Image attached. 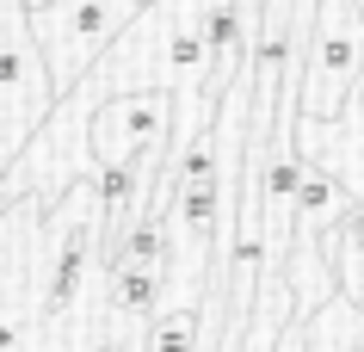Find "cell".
I'll use <instances>...</instances> for the list:
<instances>
[{
	"label": "cell",
	"mask_w": 364,
	"mask_h": 352,
	"mask_svg": "<svg viewBox=\"0 0 364 352\" xmlns=\"http://www.w3.org/2000/svg\"><path fill=\"white\" fill-rule=\"evenodd\" d=\"M149 0H50V6H31L25 13V31L43 56V75H50V93H75L80 80L93 75V62L117 43V31L142 13Z\"/></svg>",
	"instance_id": "cell-1"
},
{
	"label": "cell",
	"mask_w": 364,
	"mask_h": 352,
	"mask_svg": "<svg viewBox=\"0 0 364 352\" xmlns=\"http://www.w3.org/2000/svg\"><path fill=\"white\" fill-rule=\"evenodd\" d=\"M358 105H364V80H358Z\"/></svg>",
	"instance_id": "cell-12"
},
{
	"label": "cell",
	"mask_w": 364,
	"mask_h": 352,
	"mask_svg": "<svg viewBox=\"0 0 364 352\" xmlns=\"http://www.w3.org/2000/svg\"><path fill=\"white\" fill-rule=\"evenodd\" d=\"M161 266H117L112 278H105V309L112 315H149L161 309Z\"/></svg>",
	"instance_id": "cell-6"
},
{
	"label": "cell",
	"mask_w": 364,
	"mask_h": 352,
	"mask_svg": "<svg viewBox=\"0 0 364 352\" xmlns=\"http://www.w3.org/2000/svg\"><path fill=\"white\" fill-rule=\"evenodd\" d=\"M0 210H6V192H0Z\"/></svg>",
	"instance_id": "cell-13"
},
{
	"label": "cell",
	"mask_w": 364,
	"mask_h": 352,
	"mask_svg": "<svg viewBox=\"0 0 364 352\" xmlns=\"http://www.w3.org/2000/svg\"><path fill=\"white\" fill-rule=\"evenodd\" d=\"M198 340H204V303H186V309H167L149 321L142 352H192Z\"/></svg>",
	"instance_id": "cell-7"
},
{
	"label": "cell",
	"mask_w": 364,
	"mask_h": 352,
	"mask_svg": "<svg viewBox=\"0 0 364 352\" xmlns=\"http://www.w3.org/2000/svg\"><path fill=\"white\" fill-rule=\"evenodd\" d=\"M19 340H25V321L13 309H0V352H19Z\"/></svg>",
	"instance_id": "cell-9"
},
{
	"label": "cell",
	"mask_w": 364,
	"mask_h": 352,
	"mask_svg": "<svg viewBox=\"0 0 364 352\" xmlns=\"http://www.w3.org/2000/svg\"><path fill=\"white\" fill-rule=\"evenodd\" d=\"M19 6H50V0H19Z\"/></svg>",
	"instance_id": "cell-11"
},
{
	"label": "cell",
	"mask_w": 364,
	"mask_h": 352,
	"mask_svg": "<svg viewBox=\"0 0 364 352\" xmlns=\"http://www.w3.org/2000/svg\"><path fill=\"white\" fill-rule=\"evenodd\" d=\"M173 105L179 99L167 87H136V93H112L87 124V149L93 161H117V155H154L173 149Z\"/></svg>",
	"instance_id": "cell-3"
},
{
	"label": "cell",
	"mask_w": 364,
	"mask_h": 352,
	"mask_svg": "<svg viewBox=\"0 0 364 352\" xmlns=\"http://www.w3.org/2000/svg\"><path fill=\"white\" fill-rule=\"evenodd\" d=\"M358 204H364V198L352 192V186H346L327 161H309V155H303V179H296V229H303V235H315V241H321V235L340 229Z\"/></svg>",
	"instance_id": "cell-5"
},
{
	"label": "cell",
	"mask_w": 364,
	"mask_h": 352,
	"mask_svg": "<svg viewBox=\"0 0 364 352\" xmlns=\"http://www.w3.org/2000/svg\"><path fill=\"white\" fill-rule=\"evenodd\" d=\"M93 241H99V216H62V235L50 247V272H43V315H68V303L80 297V272L93 260Z\"/></svg>",
	"instance_id": "cell-4"
},
{
	"label": "cell",
	"mask_w": 364,
	"mask_h": 352,
	"mask_svg": "<svg viewBox=\"0 0 364 352\" xmlns=\"http://www.w3.org/2000/svg\"><path fill=\"white\" fill-rule=\"evenodd\" d=\"M358 80H364V0H321V6H315L309 62H303L296 117L333 124V117L352 105Z\"/></svg>",
	"instance_id": "cell-2"
},
{
	"label": "cell",
	"mask_w": 364,
	"mask_h": 352,
	"mask_svg": "<svg viewBox=\"0 0 364 352\" xmlns=\"http://www.w3.org/2000/svg\"><path fill=\"white\" fill-rule=\"evenodd\" d=\"M321 247H327V266H333L340 297L352 303V309H364V241H352L346 229H327Z\"/></svg>",
	"instance_id": "cell-8"
},
{
	"label": "cell",
	"mask_w": 364,
	"mask_h": 352,
	"mask_svg": "<svg viewBox=\"0 0 364 352\" xmlns=\"http://www.w3.org/2000/svg\"><path fill=\"white\" fill-rule=\"evenodd\" d=\"M87 352H124V340H117V334H112V328H99V334H93V340H87Z\"/></svg>",
	"instance_id": "cell-10"
}]
</instances>
